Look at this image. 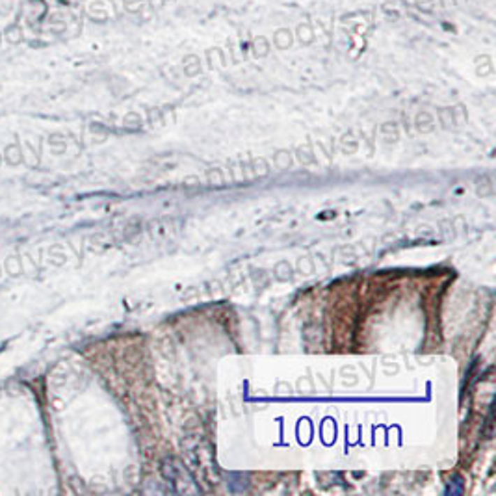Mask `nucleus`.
Masks as SVG:
<instances>
[{
  "label": "nucleus",
  "instance_id": "obj_2",
  "mask_svg": "<svg viewBox=\"0 0 496 496\" xmlns=\"http://www.w3.org/2000/svg\"><path fill=\"white\" fill-rule=\"evenodd\" d=\"M6 270H8L10 275H21V261H19L17 256H8V258H6Z\"/></svg>",
  "mask_w": 496,
  "mask_h": 496
},
{
  "label": "nucleus",
  "instance_id": "obj_1",
  "mask_svg": "<svg viewBox=\"0 0 496 496\" xmlns=\"http://www.w3.org/2000/svg\"><path fill=\"white\" fill-rule=\"evenodd\" d=\"M6 162L10 166H19L22 162V153L19 145H10L6 149Z\"/></svg>",
  "mask_w": 496,
  "mask_h": 496
}]
</instances>
